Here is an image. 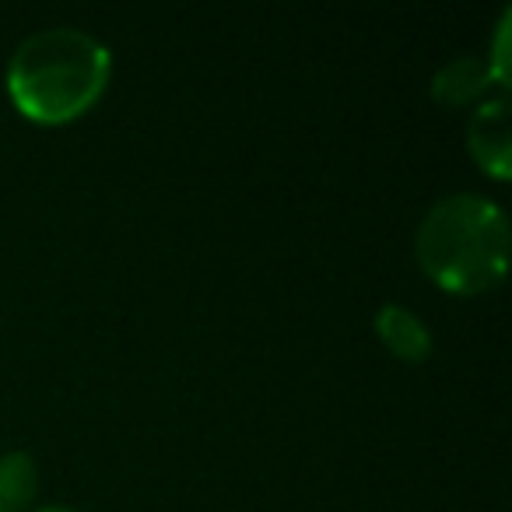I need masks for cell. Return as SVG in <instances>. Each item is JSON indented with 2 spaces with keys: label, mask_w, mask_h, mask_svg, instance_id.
<instances>
[{
  "label": "cell",
  "mask_w": 512,
  "mask_h": 512,
  "mask_svg": "<svg viewBox=\"0 0 512 512\" xmlns=\"http://www.w3.org/2000/svg\"><path fill=\"white\" fill-rule=\"evenodd\" d=\"M39 491V470L29 453L0 456V512H25Z\"/></svg>",
  "instance_id": "obj_6"
},
{
  "label": "cell",
  "mask_w": 512,
  "mask_h": 512,
  "mask_svg": "<svg viewBox=\"0 0 512 512\" xmlns=\"http://www.w3.org/2000/svg\"><path fill=\"white\" fill-rule=\"evenodd\" d=\"M509 225L498 204L477 193H453L428 207L418 228V264L453 295L488 292L502 281Z\"/></svg>",
  "instance_id": "obj_2"
},
{
  "label": "cell",
  "mask_w": 512,
  "mask_h": 512,
  "mask_svg": "<svg viewBox=\"0 0 512 512\" xmlns=\"http://www.w3.org/2000/svg\"><path fill=\"white\" fill-rule=\"evenodd\" d=\"M467 141L474 158L491 172L495 179H509V162H512V141H509V102L505 92L495 99H484L474 109L467 127Z\"/></svg>",
  "instance_id": "obj_3"
},
{
  "label": "cell",
  "mask_w": 512,
  "mask_h": 512,
  "mask_svg": "<svg viewBox=\"0 0 512 512\" xmlns=\"http://www.w3.org/2000/svg\"><path fill=\"white\" fill-rule=\"evenodd\" d=\"M376 334H379V341L397 358H404V362H421V358H428V351H432V334H428L425 323H421L411 309L393 306V302L376 313Z\"/></svg>",
  "instance_id": "obj_4"
},
{
  "label": "cell",
  "mask_w": 512,
  "mask_h": 512,
  "mask_svg": "<svg viewBox=\"0 0 512 512\" xmlns=\"http://www.w3.org/2000/svg\"><path fill=\"white\" fill-rule=\"evenodd\" d=\"M36 512H74V509H64V505H46V509H36Z\"/></svg>",
  "instance_id": "obj_7"
},
{
  "label": "cell",
  "mask_w": 512,
  "mask_h": 512,
  "mask_svg": "<svg viewBox=\"0 0 512 512\" xmlns=\"http://www.w3.org/2000/svg\"><path fill=\"white\" fill-rule=\"evenodd\" d=\"M488 85H495L488 60L456 57L432 78V95L442 106H467V102L481 99L488 92Z\"/></svg>",
  "instance_id": "obj_5"
},
{
  "label": "cell",
  "mask_w": 512,
  "mask_h": 512,
  "mask_svg": "<svg viewBox=\"0 0 512 512\" xmlns=\"http://www.w3.org/2000/svg\"><path fill=\"white\" fill-rule=\"evenodd\" d=\"M113 60L81 29H43L15 50L8 64V95L18 113L36 123H67L99 102Z\"/></svg>",
  "instance_id": "obj_1"
}]
</instances>
